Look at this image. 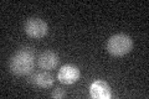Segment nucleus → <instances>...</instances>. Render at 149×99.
<instances>
[{"instance_id":"nucleus-1","label":"nucleus","mask_w":149,"mask_h":99,"mask_svg":"<svg viewBox=\"0 0 149 99\" xmlns=\"http://www.w3.org/2000/svg\"><path fill=\"white\" fill-rule=\"evenodd\" d=\"M35 66V55L29 48L19 50L16 53L13 55L9 62L11 73L16 76H27L32 72Z\"/></svg>"},{"instance_id":"nucleus-2","label":"nucleus","mask_w":149,"mask_h":99,"mask_svg":"<svg viewBox=\"0 0 149 99\" xmlns=\"http://www.w3.org/2000/svg\"><path fill=\"white\" fill-rule=\"evenodd\" d=\"M133 48L132 39L125 34H117L109 37L107 41V52L114 57H123Z\"/></svg>"},{"instance_id":"nucleus-3","label":"nucleus","mask_w":149,"mask_h":99,"mask_svg":"<svg viewBox=\"0 0 149 99\" xmlns=\"http://www.w3.org/2000/svg\"><path fill=\"white\" fill-rule=\"evenodd\" d=\"M25 34L32 39H42L47 35L49 26L40 17H30L25 21L24 25Z\"/></svg>"},{"instance_id":"nucleus-4","label":"nucleus","mask_w":149,"mask_h":99,"mask_svg":"<svg viewBox=\"0 0 149 99\" xmlns=\"http://www.w3.org/2000/svg\"><path fill=\"white\" fill-rule=\"evenodd\" d=\"M80 69L73 64H65L57 73V79L62 84H73L80 78Z\"/></svg>"},{"instance_id":"nucleus-5","label":"nucleus","mask_w":149,"mask_h":99,"mask_svg":"<svg viewBox=\"0 0 149 99\" xmlns=\"http://www.w3.org/2000/svg\"><path fill=\"white\" fill-rule=\"evenodd\" d=\"M29 82L39 88H50L54 86L55 77L47 71H41V72L32 73L29 77Z\"/></svg>"},{"instance_id":"nucleus-6","label":"nucleus","mask_w":149,"mask_h":99,"mask_svg":"<svg viewBox=\"0 0 149 99\" xmlns=\"http://www.w3.org/2000/svg\"><path fill=\"white\" fill-rule=\"evenodd\" d=\"M90 94L93 99H109L112 96L111 87L104 81H95L90 87Z\"/></svg>"},{"instance_id":"nucleus-7","label":"nucleus","mask_w":149,"mask_h":99,"mask_svg":"<svg viewBox=\"0 0 149 99\" xmlns=\"http://www.w3.org/2000/svg\"><path fill=\"white\" fill-rule=\"evenodd\" d=\"M58 62H60L58 55L52 52V51H45V52L41 53L39 56V58H37L39 67L45 71H50V69L56 68Z\"/></svg>"},{"instance_id":"nucleus-8","label":"nucleus","mask_w":149,"mask_h":99,"mask_svg":"<svg viewBox=\"0 0 149 99\" xmlns=\"http://www.w3.org/2000/svg\"><path fill=\"white\" fill-rule=\"evenodd\" d=\"M51 97L55 98V99H61V98L66 97V92H65L63 89H61V88H56V89L52 91V93H51Z\"/></svg>"}]
</instances>
